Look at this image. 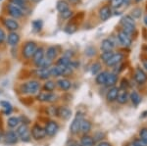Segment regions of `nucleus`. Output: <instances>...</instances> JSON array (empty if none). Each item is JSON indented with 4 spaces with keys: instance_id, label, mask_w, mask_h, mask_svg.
Wrapping results in <instances>:
<instances>
[{
    "instance_id": "412c9836",
    "label": "nucleus",
    "mask_w": 147,
    "mask_h": 146,
    "mask_svg": "<svg viewBox=\"0 0 147 146\" xmlns=\"http://www.w3.org/2000/svg\"><path fill=\"white\" fill-rule=\"evenodd\" d=\"M129 95L127 93V89H121V90H119L117 101L120 104H125L129 101Z\"/></svg>"
},
{
    "instance_id": "6e6552de",
    "label": "nucleus",
    "mask_w": 147,
    "mask_h": 146,
    "mask_svg": "<svg viewBox=\"0 0 147 146\" xmlns=\"http://www.w3.org/2000/svg\"><path fill=\"white\" fill-rule=\"evenodd\" d=\"M58 96L53 92H48V91H44V92H40L37 95V100L40 102H54L57 100Z\"/></svg>"
},
{
    "instance_id": "4c0bfd02",
    "label": "nucleus",
    "mask_w": 147,
    "mask_h": 146,
    "mask_svg": "<svg viewBox=\"0 0 147 146\" xmlns=\"http://www.w3.org/2000/svg\"><path fill=\"white\" fill-rule=\"evenodd\" d=\"M101 71V64L98 62L94 63L93 65L91 66V74L92 75H97L99 74Z\"/></svg>"
},
{
    "instance_id": "bb28decb",
    "label": "nucleus",
    "mask_w": 147,
    "mask_h": 146,
    "mask_svg": "<svg viewBox=\"0 0 147 146\" xmlns=\"http://www.w3.org/2000/svg\"><path fill=\"white\" fill-rule=\"evenodd\" d=\"M107 76H108V72H100L99 74H97L95 77L96 83L99 84V85H105Z\"/></svg>"
},
{
    "instance_id": "423d86ee",
    "label": "nucleus",
    "mask_w": 147,
    "mask_h": 146,
    "mask_svg": "<svg viewBox=\"0 0 147 146\" xmlns=\"http://www.w3.org/2000/svg\"><path fill=\"white\" fill-rule=\"evenodd\" d=\"M30 135H32L34 139L41 140L46 136V131H45V129L42 128L41 126H39V124H34V126H32V131H30Z\"/></svg>"
},
{
    "instance_id": "7ed1b4c3",
    "label": "nucleus",
    "mask_w": 147,
    "mask_h": 146,
    "mask_svg": "<svg viewBox=\"0 0 147 146\" xmlns=\"http://www.w3.org/2000/svg\"><path fill=\"white\" fill-rule=\"evenodd\" d=\"M17 135L19 136L21 140L24 141V142H28L32 138V135H30V128L28 126L27 124H22L17 128V131H16Z\"/></svg>"
},
{
    "instance_id": "49530a36",
    "label": "nucleus",
    "mask_w": 147,
    "mask_h": 146,
    "mask_svg": "<svg viewBox=\"0 0 147 146\" xmlns=\"http://www.w3.org/2000/svg\"><path fill=\"white\" fill-rule=\"evenodd\" d=\"M85 54L88 56L95 55V48H93V47H88V48H86V50H85Z\"/></svg>"
},
{
    "instance_id": "4d7b16f0",
    "label": "nucleus",
    "mask_w": 147,
    "mask_h": 146,
    "mask_svg": "<svg viewBox=\"0 0 147 146\" xmlns=\"http://www.w3.org/2000/svg\"><path fill=\"white\" fill-rule=\"evenodd\" d=\"M70 1H72V2H77V1H79V0H70Z\"/></svg>"
},
{
    "instance_id": "6e6d98bb",
    "label": "nucleus",
    "mask_w": 147,
    "mask_h": 146,
    "mask_svg": "<svg viewBox=\"0 0 147 146\" xmlns=\"http://www.w3.org/2000/svg\"><path fill=\"white\" fill-rule=\"evenodd\" d=\"M129 2H130V0H124V3H125V4H127V5L129 3Z\"/></svg>"
},
{
    "instance_id": "c85d7f7f",
    "label": "nucleus",
    "mask_w": 147,
    "mask_h": 146,
    "mask_svg": "<svg viewBox=\"0 0 147 146\" xmlns=\"http://www.w3.org/2000/svg\"><path fill=\"white\" fill-rule=\"evenodd\" d=\"M56 8L60 13H63V12H65L70 9L69 8V3L66 1V0H59V1L57 2Z\"/></svg>"
},
{
    "instance_id": "9d476101",
    "label": "nucleus",
    "mask_w": 147,
    "mask_h": 146,
    "mask_svg": "<svg viewBox=\"0 0 147 146\" xmlns=\"http://www.w3.org/2000/svg\"><path fill=\"white\" fill-rule=\"evenodd\" d=\"M3 25L5 26L6 29H8V30L10 32H16L17 30H19L20 25L15 19L13 18H5L3 19Z\"/></svg>"
},
{
    "instance_id": "a19ab883",
    "label": "nucleus",
    "mask_w": 147,
    "mask_h": 146,
    "mask_svg": "<svg viewBox=\"0 0 147 146\" xmlns=\"http://www.w3.org/2000/svg\"><path fill=\"white\" fill-rule=\"evenodd\" d=\"M113 54H114L113 51H109V52H102V54H101L102 61H103L104 63H106L109 60V59L111 58V56H112Z\"/></svg>"
},
{
    "instance_id": "8fccbe9b",
    "label": "nucleus",
    "mask_w": 147,
    "mask_h": 146,
    "mask_svg": "<svg viewBox=\"0 0 147 146\" xmlns=\"http://www.w3.org/2000/svg\"><path fill=\"white\" fill-rule=\"evenodd\" d=\"M127 146H138V145H137L136 141L134 140V141H131V142H129V144H127Z\"/></svg>"
},
{
    "instance_id": "4468645a",
    "label": "nucleus",
    "mask_w": 147,
    "mask_h": 146,
    "mask_svg": "<svg viewBox=\"0 0 147 146\" xmlns=\"http://www.w3.org/2000/svg\"><path fill=\"white\" fill-rule=\"evenodd\" d=\"M98 14H99V18H100V20L103 21V22H105V21H107L108 19L111 17V15H112L111 7L110 6H103L102 8H100Z\"/></svg>"
},
{
    "instance_id": "de8ad7c7",
    "label": "nucleus",
    "mask_w": 147,
    "mask_h": 146,
    "mask_svg": "<svg viewBox=\"0 0 147 146\" xmlns=\"http://www.w3.org/2000/svg\"><path fill=\"white\" fill-rule=\"evenodd\" d=\"M136 142V144L138 146H147V142H145V141L141 140L140 138H138V139H136L134 140Z\"/></svg>"
},
{
    "instance_id": "aec40b11",
    "label": "nucleus",
    "mask_w": 147,
    "mask_h": 146,
    "mask_svg": "<svg viewBox=\"0 0 147 146\" xmlns=\"http://www.w3.org/2000/svg\"><path fill=\"white\" fill-rule=\"evenodd\" d=\"M34 75L40 79H48L50 77V71L49 69H38L34 71Z\"/></svg>"
},
{
    "instance_id": "1a4fd4ad",
    "label": "nucleus",
    "mask_w": 147,
    "mask_h": 146,
    "mask_svg": "<svg viewBox=\"0 0 147 146\" xmlns=\"http://www.w3.org/2000/svg\"><path fill=\"white\" fill-rule=\"evenodd\" d=\"M45 131H46V135L50 136V137H53L57 135L59 131V124L54 121H50L46 124L45 126Z\"/></svg>"
},
{
    "instance_id": "a18cd8bd",
    "label": "nucleus",
    "mask_w": 147,
    "mask_h": 146,
    "mask_svg": "<svg viewBox=\"0 0 147 146\" xmlns=\"http://www.w3.org/2000/svg\"><path fill=\"white\" fill-rule=\"evenodd\" d=\"M72 15H73V12L71 11L70 9L67 11H65V12H63V13H61V16H62L63 19H69Z\"/></svg>"
},
{
    "instance_id": "4be33fe9",
    "label": "nucleus",
    "mask_w": 147,
    "mask_h": 146,
    "mask_svg": "<svg viewBox=\"0 0 147 146\" xmlns=\"http://www.w3.org/2000/svg\"><path fill=\"white\" fill-rule=\"evenodd\" d=\"M58 115L61 119L69 120L72 116V111L68 107H60L58 109Z\"/></svg>"
},
{
    "instance_id": "f3484780",
    "label": "nucleus",
    "mask_w": 147,
    "mask_h": 146,
    "mask_svg": "<svg viewBox=\"0 0 147 146\" xmlns=\"http://www.w3.org/2000/svg\"><path fill=\"white\" fill-rule=\"evenodd\" d=\"M20 42V35L16 32H12L7 36V43L9 46H16Z\"/></svg>"
},
{
    "instance_id": "a878e982",
    "label": "nucleus",
    "mask_w": 147,
    "mask_h": 146,
    "mask_svg": "<svg viewBox=\"0 0 147 146\" xmlns=\"http://www.w3.org/2000/svg\"><path fill=\"white\" fill-rule=\"evenodd\" d=\"M91 128H92V124L89 121H87V120L84 119L82 121V124H80V131H82V133H84V135H86V133H88L89 131H91Z\"/></svg>"
},
{
    "instance_id": "58836bf2",
    "label": "nucleus",
    "mask_w": 147,
    "mask_h": 146,
    "mask_svg": "<svg viewBox=\"0 0 147 146\" xmlns=\"http://www.w3.org/2000/svg\"><path fill=\"white\" fill-rule=\"evenodd\" d=\"M124 4V0H111L110 7L112 8H119Z\"/></svg>"
},
{
    "instance_id": "a211bd4d",
    "label": "nucleus",
    "mask_w": 147,
    "mask_h": 146,
    "mask_svg": "<svg viewBox=\"0 0 147 146\" xmlns=\"http://www.w3.org/2000/svg\"><path fill=\"white\" fill-rule=\"evenodd\" d=\"M18 138L19 136L17 135V133L14 131H8L5 135V142L8 144H15L18 142Z\"/></svg>"
},
{
    "instance_id": "2eb2a0df",
    "label": "nucleus",
    "mask_w": 147,
    "mask_h": 146,
    "mask_svg": "<svg viewBox=\"0 0 147 146\" xmlns=\"http://www.w3.org/2000/svg\"><path fill=\"white\" fill-rule=\"evenodd\" d=\"M44 58H45V52H44L43 48L42 47H38L37 50L35 51L34 57H32V62H34V64L35 66H37Z\"/></svg>"
},
{
    "instance_id": "39448f33",
    "label": "nucleus",
    "mask_w": 147,
    "mask_h": 146,
    "mask_svg": "<svg viewBox=\"0 0 147 146\" xmlns=\"http://www.w3.org/2000/svg\"><path fill=\"white\" fill-rule=\"evenodd\" d=\"M82 120H84V115H82V113L78 112L70 126V133H72V135H77V133H79L80 129V124H82Z\"/></svg>"
},
{
    "instance_id": "9b49d317",
    "label": "nucleus",
    "mask_w": 147,
    "mask_h": 146,
    "mask_svg": "<svg viewBox=\"0 0 147 146\" xmlns=\"http://www.w3.org/2000/svg\"><path fill=\"white\" fill-rule=\"evenodd\" d=\"M123 59H124V55H123L121 52L114 53L113 55L111 56V58L109 59L105 64H106V66H108V67H114V66L119 65L120 63L122 62Z\"/></svg>"
},
{
    "instance_id": "dca6fc26",
    "label": "nucleus",
    "mask_w": 147,
    "mask_h": 146,
    "mask_svg": "<svg viewBox=\"0 0 147 146\" xmlns=\"http://www.w3.org/2000/svg\"><path fill=\"white\" fill-rule=\"evenodd\" d=\"M119 90L120 89L116 86H113L108 90L107 94H106V99H107L108 102L112 103L114 101H117V97H118V94H119Z\"/></svg>"
},
{
    "instance_id": "2f4dec72",
    "label": "nucleus",
    "mask_w": 147,
    "mask_h": 146,
    "mask_svg": "<svg viewBox=\"0 0 147 146\" xmlns=\"http://www.w3.org/2000/svg\"><path fill=\"white\" fill-rule=\"evenodd\" d=\"M129 99L131 100L132 104H134V106H138L141 102V96L139 95L136 91H132L129 95Z\"/></svg>"
},
{
    "instance_id": "ddd939ff",
    "label": "nucleus",
    "mask_w": 147,
    "mask_h": 146,
    "mask_svg": "<svg viewBox=\"0 0 147 146\" xmlns=\"http://www.w3.org/2000/svg\"><path fill=\"white\" fill-rule=\"evenodd\" d=\"M117 38L123 46L129 47V46L131 45V38H130V36L129 34H125L124 30H121V32H119V34H118V35H117Z\"/></svg>"
},
{
    "instance_id": "79ce46f5",
    "label": "nucleus",
    "mask_w": 147,
    "mask_h": 146,
    "mask_svg": "<svg viewBox=\"0 0 147 146\" xmlns=\"http://www.w3.org/2000/svg\"><path fill=\"white\" fill-rule=\"evenodd\" d=\"M139 137L141 140L147 142V128H142L139 131Z\"/></svg>"
},
{
    "instance_id": "09e8293b",
    "label": "nucleus",
    "mask_w": 147,
    "mask_h": 146,
    "mask_svg": "<svg viewBox=\"0 0 147 146\" xmlns=\"http://www.w3.org/2000/svg\"><path fill=\"white\" fill-rule=\"evenodd\" d=\"M97 146H111V144L107 141H103V142H100L97 144Z\"/></svg>"
},
{
    "instance_id": "c756f323",
    "label": "nucleus",
    "mask_w": 147,
    "mask_h": 146,
    "mask_svg": "<svg viewBox=\"0 0 147 146\" xmlns=\"http://www.w3.org/2000/svg\"><path fill=\"white\" fill-rule=\"evenodd\" d=\"M20 118L18 117H11L8 119V121H7V126H9V128L11 129H14V128H18L19 126H20Z\"/></svg>"
},
{
    "instance_id": "864d4df0",
    "label": "nucleus",
    "mask_w": 147,
    "mask_h": 146,
    "mask_svg": "<svg viewBox=\"0 0 147 146\" xmlns=\"http://www.w3.org/2000/svg\"><path fill=\"white\" fill-rule=\"evenodd\" d=\"M143 22H144V24H145V26L147 27V15L144 17V20H143Z\"/></svg>"
},
{
    "instance_id": "3c124183",
    "label": "nucleus",
    "mask_w": 147,
    "mask_h": 146,
    "mask_svg": "<svg viewBox=\"0 0 147 146\" xmlns=\"http://www.w3.org/2000/svg\"><path fill=\"white\" fill-rule=\"evenodd\" d=\"M143 67L145 68V70L147 71V60H144L143 61Z\"/></svg>"
},
{
    "instance_id": "5fc2aeb1",
    "label": "nucleus",
    "mask_w": 147,
    "mask_h": 146,
    "mask_svg": "<svg viewBox=\"0 0 147 146\" xmlns=\"http://www.w3.org/2000/svg\"><path fill=\"white\" fill-rule=\"evenodd\" d=\"M32 2H34V3H38V2H40L41 0H30Z\"/></svg>"
},
{
    "instance_id": "b1692460",
    "label": "nucleus",
    "mask_w": 147,
    "mask_h": 146,
    "mask_svg": "<svg viewBox=\"0 0 147 146\" xmlns=\"http://www.w3.org/2000/svg\"><path fill=\"white\" fill-rule=\"evenodd\" d=\"M58 55V50H57V47L55 46H50L47 48L45 52V58L49 59L50 61H53L54 59L57 57Z\"/></svg>"
},
{
    "instance_id": "f8f14e48",
    "label": "nucleus",
    "mask_w": 147,
    "mask_h": 146,
    "mask_svg": "<svg viewBox=\"0 0 147 146\" xmlns=\"http://www.w3.org/2000/svg\"><path fill=\"white\" fill-rule=\"evenodd\" d=\"M134 81L138 84H144L147 81V75L140 68H136L134 72Z\"/></svg>"
},
{
    "instance_id": "37998d69",
    "label": "nucleus",
    "mask_w": 147,
    "mask_h": 146,
    "mask_svg": "<svg viewBox=\"0 0 147 146\" xmlns=\"http://www.w3.org/2000/svg\"><path fill=\"white\" fill-rule=\"evenodd\" d=\"M76 30H77V27L75 25H73V24H70L65 28V32H68V34H74Z\"/></svg>"
},
{
    "instance_id": "f704fd0d",
    "label": "nucleus",
    "mask_w": 147,
    "mask_h": 146,
    "mask_svg": "<svg viewBox=\"0 0 147 146\" xmlns=\"http://www.w3.org/2000/svg\"><path fill=\"white\" fill-rule=\"evenodd\" d=\"M71 62H72V60H71V59H69L67 57H65V56H63V57H61L58 61H57L56 65L62 66V67H69V68H70Z\"/></svg>"
},
{
    "instance_id": "393cba45",
    "label": "nucleus",
    "mask_w": 147,
    "mask_h": 146,
    "mask_svg": "<svg viewBox=\"0 0 147 146\" xmlns=\"http://www.w3.org/2000/svg\"><path fill=\"white\" fill-rule=\"evenodd\" d=\"M57 85L62 89V90L68 91L69 89H71V87H72V82L69 81L68 79H61L57 81Z\"/></svg>"
},
{
    "instance_id": "72a5a7b5",
    "label": "nucleus",
    "mask_w": 147,
    "mask_h": 146,
    "mask_svg": "<svg viewBox=\"0 0 147 146\" xmlns=\"http://www.w3.org/2000/svg\"><path fill=\"white\" fill-rule=\"evenodd\" d=\"M51 65H52V61H50L47 58H44L43 60L36 66V68H38V69H49V68L51 67Z\"/></svg>"
},
{
    "instance_id": "473e14b6",
    "label": "nucleus",
    "mask_w": 147,
    "mask_h": 146,
    "mask_svg": "<svg viewBox=\"0 0 147 146\" xmlns=\"http://www.w3.org/2000/svg\"><path fill=\"white\" fill-rule=\"evenodd\" d=\"M10 3L20 7L23 11L28 8V0H10Z\"/></svg>"
},
{
    "instance_id": "603ef678",
    "label": "nucleus",
    "mask_w": 147,
    "mask_h": 146,
    "mask_svg": "<svg viewBox=\"0 0 147 146\" xmlns=\"http://www.w3.org/2000/svg\"><path fill=\"white\" fill-rule=\"evenodd\" d=\"M146 117H147V111H144L143 113H142L141 118H146Z\"/></svg>"
},
{
    "instance_id": "6ab92c4d",
    "label": "nucleus",
    "mask_w": 147,
    "mask_h": 146,
    "mask_svg": "<svg viewBox=\"0 0 147 146\" xmlns=\"http://www.w3.org/2000/svg\"><path fill=\"white\" fill-rule=\"evenodd\" d=\"M115 47V43L113 42L112 39H109V38H106L104 40H102L101 42V45H100V48L103 52H109V51H112Z\"/></svg>"
},
{
    "instance_id": "bf43d9fd",
    "label": "nucleus",
    "mask_w": 147,
    "mask_h": 146,
    "mask_svg": "<svg viewBox=\"0 0 147 146\" xmlns=\"http://www.w3.org/2000/svg\"><path fill=\"white\" fill-rule=\"evenodd\" d=\"M69 146H77L76 144H71V145H69Z\"/></svg>"
},
{
    "instance_id": "f03ea898",
    "label": "nucleus",
    "mask_w": 147,
    "mask_h": 146,
    "mask_svg": "<svg viewBox=\"0 0 147 146\" xmlns=\"http://www.w3.org/2000/svg\"><path fill=\"white\" fill-rule=\"evenodd\" d=\"M121 25L123 26V30L129 35L136 30V21L130 15L124 16L121 19Z\"/></svg>"
},
{
    "instance_id": "ea45409f",
    "label": "nucleus",
    "mask_w": 147,
    "mask_h": 146,
    "mask_svg": "<svg viewBox=\"0 0 147 146\" xmlns=\"http://www.w3.org/2000/svg\"><path fill=\"white\" fill-rule=\"evenodd\" d=\"M141 14H142V11L140 8H134V10L131 11V17L134 19H138L141 17Z\"/></svg>"
},
{
    "instance_id": "c9c22d12",
    "label": "nucleus",
    "mask_w": 147,
    "mask_h": 146,
    "mask_svg": "<svg viewBox=\"0 0 147 146\" xmlns=\"http://www.w3.org/2000/svg\"><path fill=\"white\" fill-rule=\"evenodd\" d=\"M55 87L56 83L53 81H47L44 83V89H45V91H48V92H52L55 89Z\"/></svg>"
},
{
    "instance_id": "7c9ffc66",
    "label": "nucleus",
    "mask_w": 147,
    "mask_h": 146,
    "mask_svg": "<svg viewBox=\"0 0 147 146\" xmlns=\"http://www.w3.org/2000/svg\"><path fill=\"white\" fill-rule=\"evenodd\" d=\"M0 105H1V107L3 108V114L4 115H10L12 111H13V107H12V105L10 103L8 102V101H1L0 102Z\"/></svg>"
},
{
    "instance_id": "cd10ccee",
    "label": "nucleus",
    "mask_w": 147,
    "mask_h": 146,
    "mask_svg": "<svg viewBox=\"0 0 147 146\" xmlns=\"http://www.w3.org/2000/svg\"><path fill=\"white\" fill-rule=\"evenodd\" d=\"M94 144H95V141L91 136L84 135L80 138V146H94Z\"/></svg>"
},
{
    "instance_id": "e433bc0d",
    "label": "nucleus",
    "mask_w": 147,
    "mask_h": 146,
    "mask_svg": "<svg viewBox=\"0 0 147 146\" xmlns=\"http://www.w3.org/2000/svg\"><path fill=\"white\" fill-rule=\"evenodd\" d=\"M32 25L34 32H40L42 29V26H43V23H42L41 20H34Z\"/></svg>"
},
{
    "instance_id": "c03bdc74",
    "label": "nucleus",
    "mask_w": 147,
    "mask_h": 146,
    "mask_svg": "<svg viewBox=\"0 0 147 146\" xmlns=\"http://www.w3.org/2000/svg\"><path fill=\"white\" fill-rule=\"evenodd\" d=\"M6 38H7V36H6L5 32H4L3 29H1V28H0V44L3 43V42L5 41Z\"/></svg>"
},
{
    "instance_id": "f257e3e1",
    "label": "nucleus",
    "mask_w": 147,
    "mask_h": 146,
    "mask_svg": "<svg viewBox=\"0 0 147 146\" xmlns=\"http://www.w3.org/2000/svg\"><path fill=\"white\" fill-rule=\"evenodd\" d=\"M40 89V82L35 79L28 81L21 86V90L24 94H28V95H34V94L38 93Z\"/></svg>"
},
{
    "instance_id": "0eeeda50",
    "label": "nucleus",
    "mask_w": 147,
    "mask_h": 146,
    "mask_svg": "<svg viewBox=\"0 0 147 146\" xmlns=\"http://www.w3.org/2000/svg\"><path fill=\"white\" fill-rule=\"evenodd\" d=\"M7 10H8L9 15H10L13 19H15V20L16 19L23 17V15H24V11L22 10V9H21L20 7L12 4V3L8 4V6H7Z\"/></svg>"
},
{
    "instance_id": "5701e85b",
    "label": "nucleus",
    "mask_w": 147,
    "mask_h": 146,
    "mask_svg": "<svg viewBox=\"0 0 147 146\" xmlns=\"http://www.w3.org/2000/svg\"><path fill=\"white\" fill-rule=\"evenodd\" d=\"M118 81V76L114 73H108L107 76V79H106V86H109V87H113L115 86V84L117 83Z\"/></svg>"
},
{
    "instance_id": "13d9d810",
    "label": "nucleus",
    "mask_w": 147,
    "mask_h": 146,
    "mask_svg": "<svg viewBox=\"0 0 147 146\" xmlns=\"http://www.w3.org/2000/svg\"><path fill=\"white\" fill-rule=\"evenodd\" d=\"M140 1H142V0H136V2H140Z\"/></svg>"
},
{
    "instance_id": "20e7f679",
    "label": "nucleus",
    "mask_w": 147,
    "mask_h": 146,
    "mask_svg": "<svg viewBox=\"0 0 147 146\" xmlns=\"http://www.w3.org/2000/svg\"><path fill=\"white\" fill-rule=\"evenodd\" d=\"M37 45L34 41H28L26 42V44L23 47V56L26 59H30L32 57H34L35 51L37 50Z\"/></svg>"
}]
</instances>
